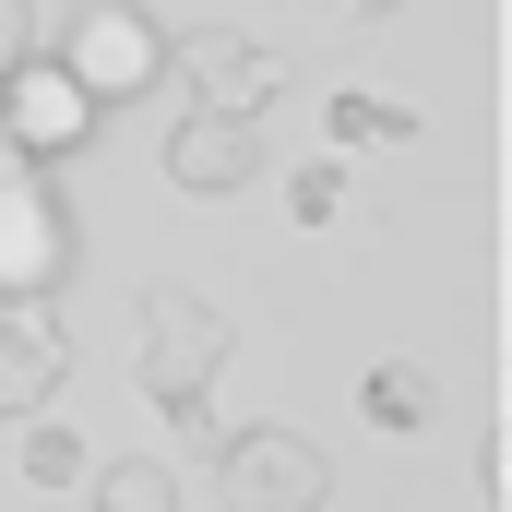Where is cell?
Masks as SVG:
<instances>
[{
  "label": "cell",
  "mask_w": 512,
  "mask_h": 512,
  "mask_svg": "<svg viewBox=\"0 0 512 512\" xmlns=\"http://www.w3.org/2000/svg\"><path fill=\"white\" fill-rule=\"evenodd\" d=\"M131 370H143L155 405H191V393L227 370V310L191 298V286H143V346H131Z\"/></svg>",
  "instance_id": "cell-1"
},
{
  "label": "cell",
  "mask_w": 512,
  "mask_h": 512,
  "mask_svg": "<svg viewBox=\"0 0 512 512\" xmlns=\"http://www.w3.org/2000/svg\"><path fill=\"white\" fill-rule=\"evenodd\" d=\"M215 477H227V512H322L334 501V465H322L310 429H227Z\"/></svg>",
  "instance_id": "cell-2"
},
{
  "label": "cell",
  "mask_w": 512,
  "mask_h": 512,
  "mask_svg": "<svg viewBox=\"0 0 512 512\" xmlns=\"http://www.w3.org/2000/svg\"><path fill=\"white\" fill-rule=\"evenodd\" d=\"M60 72H72L96 108H108V96H155L167 36H155V12H131V0H84L72 36H60Z\"/></svg>",
  "instance_id": "cell-3"
},
{
  "label": "cell",
  "mask_w": 512,
  "mask_h": 512,
  "mask_svg": "<svg viewBox=\"0 0 512 512\" xmlns=\"http://www.w3.org/2000/svg\"><path fill=\"white\" fill-rule=\"evenodd\" d=\"M60 274H72V215L36 167H12L0 179V298H48Z\"/></svg>",
  "instance_id": "cell-4"
},
{
  "label": "cell",
  "mask_w": 512,
  "mask_h": 512,
  "mask_svg": "<svg viewBox=\"0 0 512 512\" xmlns=\"http://www.w3.org/2000/svg\"><path fill=\"white\" fill-rule=\"evenodd\" d=\"M0 120H12V155L36 167V155H72V143L96 131V96L36 48V60H12V72H0Z\"/></svg>",
  "instance_id": "cell-5"
},
{
  "label": "cell",
  "mask_w": 512,
  "mask_h": 512,
  "mask_svg": "<svg viewBox=\"0 0 512 512\" xmlns=\"http://www.w3.org/2000/svg\"><path fill=\"white\" fill-rule=\"evenodd\" d=\"M251 167H262V120H239V108H191L167 131V179L179 191H251Z\"/></svg>",
  "instance_id": "cell-6"
},
{
  "label": "cell",
  "mask_w": 512,
  "mask_h": 512,
  "mask_svg": "<svg viewBox=\"0 0 512 512\" xmlns=\"http://www.w3.org/2000/svg\"><path fill=\"white\" fill-rule=\"evenodd\" d=\"M72 370V334L36 310V298H0V417H36Z\"/></svg>",
  "instance_id": "cell-7"
},
{
  "label": "cell",
  "mask_w": 512,
  "mask_h": 512,
  "mask_svg": "<svg viewBox=\"0 0 512 512\" xmlns=\"http://www.w3.org/2000/svg\"><path fill=\"white\" fill-rule=\"evenodd\" d=\"M179 72H191V96H203V108H239V120H262V108L286 96V60L251 48V36H191V48H179Z\"/></svg>",
  "instance_id": "cell-8"
},
{
  "label": "cell",
  "mask_w": 512,
  "mask_h": 512,
  "mask_svg": "<svg viewBox=\"0 0 512 512\" xmlns=\"http://www.w3.org/2000/svg\"><path fill=\"white\" fill-rule=\"evenodd\" d=\"M96 512H179V477L155 453H120V465H96Z\"/></svg>",
  "instance_id": "cell-9"
},
{
  "label": "cell",
  "mask_w": 512,
  "mask_h": 512,
  "mask_svg": "<svg viewBox=\"0 0 512 512\" xmlns=\"http://www.w3.org/2000/svg\"><path fill=\"white\" fill-rule=\"evenodd\" d=\"M358 405H370V429H417V417H429V370H405V358H393V370H370Z\"/></svg>",
  "instance_id": "cell-10"
},
{
  "label": "cell",
  "mask_w": 512,
  "mask_h": 512,
  "mask_svg": "<svg viewBox=\"0 0 512 512\" xmlns=\"http://www.w3.org/2000/svg\"><path fill=\"white\" fill-rule=\"evenodd\" d=\"M24 477H36V489H72V477H84V441L36 417V429H24Z\"/></svg>",
  "instance_id": "cell-11"
},
{
  "label": "cell",
  "mask_w": 512,
  "mask_h": 512,
  "mask_svg": "<svg viewBox=\"0 0 512 512\" xmlns=\"http://www.w3.org/2000/svg\"><path fill=\"white\" fill-rule=\"evenodd\" d=\"M334 131H346V143H405V108H393V96H334Z\"/></svg>",
  "instance_id": "cell-12"
},
{
  "label": "cell",
  "mask_w": 512,
  "mask_h": 512,
  "mask_svg": "<svg viewBox=\"0 0 512 512\" xmlns=\"http://www.w3.org/2000/svg\"><path fill=\"white\" fill-rule=\"evenodd\" d=\"M12 60H36V12H24V0H0V72H12Z\"/></svg>",
  "instance_id": "cell-13"
},
{
  "label": "cell",
  "mask_w": 512,
  "mask_h": 512,
  "mask_svg": "<svg viewBox=\"0 0 512 512\" xmlns=\"http://www.w3.org/2000/svg\"><path fill=\"white\" fill-rule=\"evenodd\" d=\"M12 167H24V155H12V120H0V179H12Z\"/></svg>",
  "instance_id": "cell-14"
},
{
  "label": "cell",
  "mask_w": 512,
  "mask_h": 512,
  "mask_svg": "<svg viewBox=\"0 0 512 512\" xmlns=\"http://www.w3.org/2000/svg\"><path fill=\"white\" fill-rule=\"evenodd\" d=\"M346 12H393V0H346Z\"/></svg>",
  "instance_id": "cell-15"
}]
</instances>
